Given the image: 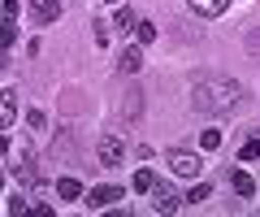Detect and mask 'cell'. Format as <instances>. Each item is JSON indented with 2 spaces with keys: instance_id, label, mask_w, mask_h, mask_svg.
<instances>
[{
  "instance_id": "cell-6",
  "label": "cell",
  "mask_w": 260,
  "mask_h": 217,
  "mask_svg": "<svg viewBox=\"0 0 260 217\" xmlns=\"http://www.w3.org/2000/svg\"><path fill=\"white\" fill-rule=\"evenodd\" d=\"M152 204H156V213H174V208L182 204V200H178L174 191L165 187V182H156V187H152Z\"/></svg>"
},
{
  "instance_id": "cell-10",
  "label": "cell",
  "mask_w": 260,
  "mask_h": 217,
  "mask_svg": "<svg viewBox=\"0 0 260 217\" xmlns=\"http://www.w3.org/2000/svg\"><path fill=\"white\" fill-rule=\"evenodd\" d=\"M230 187L239 191V196H256V182H251V174H243V170H230Z\"/></svg>"
},
{
  "instance_id": "cell-20",
  "label": "cell",
  "mask_w": 260,
  "mask_h": 217,
  "mask_svg": "<svg viewBox=\"0 0 260 217\" xmlns=\"http://www.w3.org/2000/svg\"><path fill=\"white\" fill-rule=\"evenodd\" d=\"M18 9H22V0H5V18H9V22L18 18Z\"/></svg>"
},
{
  "instance_id": "cell-18",
  "label": "cell",
  "mask_w": 260,
  "mask_h": 217,
  "mask_svg": "<svg viewBox=\"0 0 260 217\" xmlns=\"http://www.w3.org/2000/svg\"><path fill=\"white\" fill-rule=\"evenodd\" d=\"M239 157H243V161H256V157H260V139H247V143H243V152H239Z\"/></svg>"
},
{
  "instance_id": "cell-3",
  "label": "cell",
  "mask_w": 260,
  "mask_h": 217,
  "mask_svg": "<svg viewBox=\"0 0 260 217\" xmlns=\"http://www.w3.org/2000/svg\"><path fill=\"white\" fill-rule=\"evenodd\" d=\"M165 161H169V170L182 174V178H195V174H200V157H195V152L174 148V152H165Z\"/></svg>"
},
{
  "instance_id": "cell-19",
  "label": "cell",
  "mask_w": 260,
  "mask_h": 217,
  "mask_svg": "<svg viewBox=\"0 0 260 217\" xmlns=\"http://www.w3.org/2000/svg\"><path fill=\"white\" fill-rule=\"evenodd\" d=\"M135 22H139V18H135V13H130V9H117V26H121V30H130V26H135Z\"/></svg>"
},
{
  "instance_id": "cell-16",
  "label": "cell",
  "mask_w": 260,
  "mask_h": 217,
  "mask_svg": "<svg viewBox=\"0 0 260 217\" xmlns=\"http://www.w3.org/2000/svg\"><path fill=\"white\" fill-rule=\"evenodd\" d=\"M200 148H204V152L221 148V131H204V135H200Z\"/></svg>"
},
{
  "instance_id": "cell-14",
  "label": "cell",
  "mask_w": 260,
  "mask_h": 217,
  "mask_svg": "<svg viewBox=\"0 0 260 217\" xmlns=\"http://www.w3.org/2000/svg\"><path fill=\"white\" fill-rule=\"evenodd\" d=\"M152 187H156V174H152V170H139V174H135V191H152Z\"/></svg>"
},
{
  "instance_id": "cell-22",
  "label": "cell",
  "mask_w": 260,
  "mask_h": 217,
  "mask_svg": "<svg viewBox=\"0 0 260 217\" xmlns=\"http://www.w3.org/2000/svg\"><path fill=\"white\" fill-rule=\"evenodd\" d=\"M0 187H5V170H0Z\"/></svg>"
},
{
  "instance_id": "cell-2",
  "label": "cell",
  "mask_w": 260,
  "mask_h": 217,
  "mask_svg": "<svg viewBox=\"0 0 260 217\" xmlns=\"http://www.w3.org/2000/svg\"><path fill=\"white\" fill-rule=\"evenodd\" d=\"M95 157H100L104 170H117L121 161H126V143H121L117 135H100V139H95Z\"/></svg>"
},
{
  "instance_id": "cell-23",
  "label": "cell",
  "mask_w": 260,
  "mask_h": 217,
  "mask_svg": "<svg viewBox=\"0 0 260 217\" xmlns=\"http://www.w3.org/2000/svg\"><path fill=\"white\" fill-rule=\"evenodd\" d=\"M0 70H5V61H0Z\"/></svg>"
},
{
  "instance_id": "cell-12",
  "label": "cell",
  "mask_w": 260,
  "mask_h": 217,
  "mask_svg": "<svg viewBox=\"0 0 260 217\" xmlns=\"http://www.w3.org/2000/svg\"><path fill=\"white\" fill-rule=\"evenodd\" d=\"M56 196H61V200H78V196H83V182H78V178H61V182H56Z\"/></svg>"
},
{
  "instance_id": "cell-1",
  "label": "cell",
  "mask_w": 260,
  "mask_h": 217,
  "mask_svg": "<svg viewBox=\"0 0 260 217\" xmlns=\"http://www.w3.org/2000/svg\"><path fill=\"white\" fill-rule=\"evenodd\" d=\"M243 100V87L234 78H221V74H208L191 87V109L195 113H208V117H221V113H234Z\"/></svg>"
},
{
  "instance_id": "cell-8",
  "label": "cell",
  "mask_w": 260,
  "mask_h": 217,
  "mask_svg": "<svg viewBox=\"0 0 260 217\" xmlns=\"http://www.w3.org/2000/svg\"><path fill=\"white\" fill-rule=\"evenodd\" d=\"M191 9L200 13V18H221V13L230 9V0H191Z\"/></svg>"
},
{
  "instance_id": "cell-4",
  "label": "cell",
  "mask_w": 260,
  "mask_h": 217,
  "mask_svg": "<svg viewBox=\"0 0 260 217\" xmlns=\"http://www.w3.org/2000/svg\"><path fill=\"white\" fill-rule=\"evenodd\" d=\"M61 18V5L56 0H30V22L35 26H48V22Z\"/></svg>"
},
{
  "instance_id": "cell-9",
  "label": "cell",
  "mask_w": 260,
  "mask_h": 217,
  "mask_svg": "<svg viewBox=\"0 0 260 217\" xmlns=\"http://www.w3.org/2000/svg\"><path fill=\"white\" fill-rule=\"evenodd\" d=\"M13 174H18L22 182L35 178V152H30V148H22V152H18V165H13Z\"/></svg>"
},
{
  "instance_id": "cell-11",
  "label": "cell",
  "mask_w": 260,
  "mask_h": 217,
  "mask_svg": "<svg viewBox=\"0 0 260 217\" xmlns=\"http://www.w3.org/2000/svg\"><path fill=\"white\" fill-rule=\"evenodd\" d=\"M117 66H121V74H139V66H143V52H139V48H126Z\"/></svg>"
},
{
  "instance_id": "cell-13",
  "label": "cell",
  "mask_w": 260,
  "mask_h": 217,
  "mask_svg": "<svg viewBox=\"0 0 260 217\" xmlns=\"http://www.w3.org/2000/svg\"><path fill=\"white\" fill-rule=\"evenodd\" d=\"M13 39H18V26L5 18V22H0V52H5V48H13Z\"/></svg>"
},
{
  "instance_id": "cell-7",
  "label": "cell",
  "mask_w": 260,
  "mask_h": 217,
  "mask_svg": "<svg viewBox=\"0 0 260 217\" xmlns=\"http://www.w3.org/2000/svg\"><path fill=\"white\" fill-rule=\"evenodd\" d=\"M18 117V91H0V131H9Z\"/></svg>"
},
{
  "instance_id": "cell-5",
  "label": "cell",
  "mask_w": 260,
  "mask_h": 217,
  "mask_svg": "<svg viewBox=\"0 0 260 217\" xmlns=\"http://www.w3.org/2000/svg\"><path fill=\"white\" fill-rule=\"evenodd\" d=\"M113 200H121V187H91L87 191V208H109Z\"/></svg>"
},
{
  "instance_id": "cell-21",
  "label": "cell",
  "mask_w": 260,
  "mask_h": 217,
  "mask_svg": "<svg viewBox=\"0 0 260 217\" xmlns=\"http://www.w3.org/2000/svg\"><path fill=\"white\" fill-rule=\"evenodd\" d=\"M5 152H9V139H5V135H0V157H5Z\"/></svg>"
},
{
  "instance_id": "cell-17",
  "label": "cell",
  "mask_w": 260,
  "mask_h": 217,
  "mask_svg": "<svg viewBox=\"0 0 260 217\" xmlns=\"http://www.w3.org/2000/svg\"><path fill=\"white\" fill-rule=\"evenodd\" d=\"M208 196H213V187H208V182H200V187H191V196H186V200H191V204H204Z\"/></svg>"
},
{
  "instance_id": "cell-15",
  "label": "cell",
  "mask_w": 260,
  "mask_h": 217,
  "mask_svg": "<svg viewBox=\"0 0 260 217\" xmlns=\"http://www.w3.org/2000/svg\"><path fill=\"white\" fill-rule=\"evenodd\" d=\"M135 35H139V44H152L156 39V26L152 22H135Z\"/></svg>"
}]
</instances>
